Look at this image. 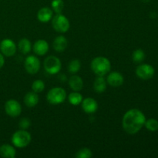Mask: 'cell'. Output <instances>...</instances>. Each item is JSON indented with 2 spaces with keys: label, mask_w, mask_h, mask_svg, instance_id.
<instances>
[{
  "label": "cell",
  "mask_w": 158,
  "mask_h": 158,
  "mask_svg": "<svg viewBox=\"0 0 158 158\" xmlns=\"http://www.w3.org/2000/svg\"><path fill=\"white\" fill-rule=\"evenodd\" d=\"M66 92L62 87H53L49 90L46 95V100L50 104H61L66 100Z\"/></svg>",
  "instance_id": "obj_4"
},
{
  "label": "cell",
  "mask_w": 158,
  "mask_h": 158,
  "mask_svg": "<svg viewBox=\"0 0 158 158\" xmlns=\"http://www.w3.org/2000/svg\"><path fill=\"white\" fill-rule=\"evenodd\" d=\"M155 73V69L151 65L143 63L138 66L136 69V75L143 80H151Z\"/></svg>",
  "instance_id": "obj_7"
},
{
  "label": "cell",
  "mask_w": 158,
  "mask_h": 158,
  "mask_svg": "<svg viewBox=\"0 0 158 158\" xmlns=\"http://www.w3.org/2000/svg\"><path fill=\"white\" fill-rule=\"evenodd\" d=\"M0 50L6 56H12L15 54L17 50V47L13 40L10 39H5L0 43Z\"/></svg>",
  "instance_id": "obj_10"
},
{
  "label": "cell",
  "mask_w": 158,
  "mask_h": 158,
  "mask_svg": "<svg viewBox=\"0 0 158 158\" xmlns=\"http://www.w3.org/2000/svg\"><path fill=\"white\" fill-rule=\"evenodd\" d=\"M16 155L15 148L10 144H2L0 147V156L5 158H14Z\"/></svg>",
  "instance_id": "obj_18"
},
{
  "label": "cell",
  "mask_w": 158,
  "mask_h": 158,
  "mask_svg": "<svg viewBox=\"0 0 158 158\" xmlns=\"http://www.w3.org/2000/svg\"><path fill=\"white\" fill-rule=\"evenodd\" d=\"M69 86L73 91L80 92L83 88V80L80 76L73 75L69 78Z\"/></svg>",
  "instance_id": "obj_17"
},
{
  "label": "cell",
  "mask_w": 158,
  "mask_h": 158,
  "mask_svg": "<svg viewBox=\"0 0 158 158\" xmlns=\"http://www.w3.org/2000/svg\"><path fill=\"white\" fill-rule=\"evenodd\" d=\"M32 44L28 39L23 38L19 40L18 43V48L23 54H28L32 49Z\"/></svg>",
  "instance_id": "obj_20"
},
{
  "label": "cell",
  "mask_w": 158,
  "mask_h": 158,
  "mask_svg": "<svg viewBox=\"0 0 158 158\" xmlns=\"http://www.w3.org/2000/svg\"><path fill=\"white\" fill-rule=\"evenodd\" d=\"M146 117L138 109H131L125 113L122 120V125L125 132L134 135L137 134L144 126Z\"/></svg>",
  "instance_id": "obj_1"
},
{
  "label": "cell",
  "mask_w": 158,
  "mask_h": 158,
  "mask_svg": "<svg viewBox=\"0 0 158 158\" xmlns=\"http://www.w3.org/2000/svg\"><path fill=\"white\" fill-rule=\"evenodd\" d=\"M51 6L52 11L56 13H62L64 9V2L63 0H52L51 2Z\"/></svg>",
  "instance_id": "obj_25"
},
{
  "label": "cell",
  "mask_w": 158,
  "mask_h": 158,
  "mask_svg": "<svg viewBox=\"0 0 158 158\" xmlns=\"http://www.w3.org/2000/svg\"><path fill=\"white\" fill-rule=\"evenodd\" d=\"M52 16H53V11L49 7L41 8L37 12V19L39 21L43 23L50 21Z\"/></svg>",
  "instance_id": "obj_14"
},
{
  "label": "cell",
  "mask_w": 158,
  "mask_h": 158,
  "mask_svg": "<svg viewBox=\"0 0 158 158\" xmlns=\"http://www.w3.org/2000/svg\"><path fill=\"white\" fill-rule=\"evenodd\" d=\"M90 67L96 75L104 77L110 71L111 63L106 57L97 56L92 60Z\"/></svg>",
  "instance_id": "obj_2"
},
{
  "label": "cell",
  "mask_w": 158,
  "mask_h": 158,
  "mask_svg": "<svg viewBox=\"0 0 158 158\" xmlns=\"http://www.w3.org/2000/svg\"><path fill=\"white\" fill-rule=\"evenodd\" d=\"M145 52L143 49H137L134 51L132 54V60L134 63H140L144 60Z\"/></svg>",
  "instance_id": "obj_23"
},
{
  "label": "cell",
  "mask_w": 158,
  "mask_h": 158,
  "mask_svg": "<svg viewBox=\"0 0 158 158\" xmlns=\"http://www.w3.org/2000/svg\"><path fill=\"white\" fill-rule=\"evenodd\" d=\"M5 64V59H4V56H3L2 53L0 52V69L4 66Z\"/></svg>",
  "instance_id": "obj_29"
},
{
  "label": "cell",
  "mask_w": 158,
  "mask_h": 158,
  "mask_svg": "<svg viewBox=\"0 0 158 158\" xmlns=\"http://www.w3.org/2000/svg\"><path fill=\"white\" fill-rule=\"evenodd\" d=\"M144 126L148 131L151 132H155L158 131V120L154 118L148 119L145 121Z\"/></svg>",
  "instance_id": "obj_24"
},
{
  "label": "cell",
  "mask_w": 158,
  "mask_h": 158,
  "mask_svg": "<svg viewBox=\"0 0 158 158\" xmlns=\"http://www.w3.org/2000/svg\"><path fill=\"white\" fill-rule=\"evenodd\" d=\"M67 45V39L65 36H63V35H58L53 40L52 47H53V49H55L56 52H63L66 49Z\"/></svg>",
  "instance_id": "obj_15"
},
{
  "label": "cell",
  "mask_w": 158,
  "mask_h": 158,
  "mask_svg": "<svg viewBox=\"0 0 158 158\" xmlns=\"http://www.w3.org/2000/svg\"><path fill=\"white\" fill-rule=\"evenodd\" d=\"M80 68H81V62L77 59L72 60L68 65V70L70 73L73 74H76L77 73H78Z\"/></svg>",
  "instance_id": "obj_22"
},
{
  "label": "cell",
  "mask_w": 158,
  "mask_h": 158,
  "mask_svg": "<svg viewBox=\"0 0 158 158\" xmlns=\"http://www.w3.org/2000/svg\"><path fill=\"white\" fill-rule=\"evenodd\" d=\"M5 110L11 117H17L21 114L22 106L17 100H9L5 104Z\"/></svg>",
  "instance_id": "obj_9"
},
{
  "label": "cell",
  "mask_w": 158,
  "mask_h": 158,
  "mask_svg": "<svg viewBox=\"0 0 158 158\" xmlns=\"http://www.w3.org/2000/svg\"><path fill=\"white\" fill-rule=\"evenodd\" d=\"M83 96L79 91H73L68 96L69 103L73 106H78L83 101Z\"/></svg>",
  "instance_id": "obj_21"
},
{
  "label": "cell",
  "mask_w": 158,
  "mask_h": 158,
  "mask_svg": "<svg viewBox=\"0 0 158 158\" xmlns=\"http://www.w3.org/2000/svg\"><path fill=\"white\" fill-rule=\"evenodd\" d=\"M45 89V83L43 80H34L33 83L32 84V89L34 92L37 93H41Z\"/></svg>",
  "instance_id": "obj_26"
},
{
  "label": "cell",
  "mask_w": 158,
  "mask_h": 158,
  "mask_svg": "<svg viewBox=\"0 0 158 158\" xmlns=\"http://www.w3.org/2000/svg\"><path fill=\"white\" fill-rule=\"evenodd\" d=\"M39 95L37 93L32 91V92H28L24 97V103L26 106L28 107H34L36 106L39 103Z\"/></svg>",
  "instance_id": "obj_16"
},
{
  "label": "cell",
  "mask_w": 158,
  "mask_h": 158,
  "mask_svg": "<svg viewBox=\"0 0 158 158\" xmlns=\"http://www.w3.org/2000/svg\"><path fill=\"white\" fill-rule=\"evenodd\" d=\"M24 66L26 72L29 74H36L40 69V61L35 56L30 55L25 60Z\"/></svg>",
  "instance_id": "obj_8"
},
{
  "label": "cell",
  "mask_w": 158,
  "mask_h": 158,
  "mask_svg": "<svg viewBox=\"0 0 158 158\" xmlns=\"http://www.w3.org/2000/svg\"><path fill=\"white\" fill-rule=\"evenodd\" d=\"M52 26L56 32L64 33L69 30L70 24L69 19L64 15L62 13H56V15L52 18Z\"/></svg>",
  "instance_id": "obj_5"
},
{
  "label": "cell",
  "mask_w": 158,
  "mask_h": 158,
  "mask_svg": "<svg viewBox=\"0 0 158 158\" xmlns=\"http://www.w3.org/2000/svg\"><path fill=\"white\" fill-rule=\"evenodd\" d=\"M82 109L86 114H94L98 110V103L97 100L91 97H87L82 101Z\"/></svg>",
  "instance_id": "obj_12"
},
{
  "label": "cell",
  "mask_w": 158,
  "mask_h": 158,
  "mask_svg": "<svg viewBox=\"0 0 158 158\" xmlns=\"http://www.w3.org/2000/svg\"><path fill=\"white\" fill-rule=\"evenodd\" d=\"M30 125H31V120H29V118H26V117L22 118L21 120H20L19 123V128L22 130H27L28 128L30 127Z\"/></svg>",
  "instance_id": "obj_28"
},
{
  "label": "cell",
  "mask_w": 158,
  "mask_h": 158,
  "mask_svg": "<svg viewBox=\"0 0 158 158\" xmlns=\"http://www.w3.org/2000/svg\"><path fill=\"white\" fill-rule=\"evenodd\" d=\"M93 154L90 149L87 148H83L82 149L79 150L76 154L77 158H89L92 157Z\"/></svg>",
  "instance_id": "obj_27"
},
{
  "label": "cell",
  "mask_w": 158,
  "mask_h": 158,
  "mask_svg": "<svg viewBox=\"0 0 158 158\" xmlns=\"http://www.w3.org/2000/svg\"><path fill=\"white\" fill-rule=\"evenodd\" d=\"M43 66L46 72L51 75H54L61 70L62 63L60 59L56 56H49L44 60Z\"/></svg>",
  "instance_id": "obj_6"
},
{
  "label": "cell",
  "mask_w": 158,
  "mask_h": 158,
  "mask_svg": "<svg viewBox=\"0 0 158 158\" xmlns=\"http://www.w3.org/2000/svg\"><path fill=\"white\" fill-rule=\"evenodd\" d=\"M124 82L123 76L117 71L110 73L106 77V83L113 87H118L123 85Z\"/></svg>",
  "instance_id": "obj_11"
},
{
  "label": "cell",
  "mask_w": 158,
  "mask_h": 158,
  "mask_svg": "<svg viewBox=\"0 0 158 158\" xmlns=\"http://www.w3.org/2000/svg\"><path fill=\"white\" fill-rule=\"evenodd\" d=\"M31 140V134L26 130L20 129L19 131H15L12 136V144L17 148H26L30 143Z\"/></svg>",
  "instance_id": "obj_3"
},
{
  "label": "cell",
  "mask_w": 158,
  "mask_h": 158,
  "mask_svg": "<svg viewBox=\"0 0 158 158\" xmlns=\"http://www.w3.org/2000/svg\"><path fill=\"white\" fill-rule=\"evenodd\" d=\"M106 80L102 76H97L94 83V89L96 93L101 94L106 89Z\"/></svg>",
  "instance_id": "obj_19"
},
{
  "label": "cell",
  "mask_w": 158,
  "mask_h": 158,
  "mask_svg": "<svg viewBox=\"0 0 158 158\" xmlns=\"http://www.w3.org/2000/svg\"><path fill=\"white\" fill-rule=\"evenodd\" d=\"M49 49V44L45 40H38L33 44V52L38 56H44L48 52Z\"/></svg>",
  "instance_id": "obj_13"
}]
</instances>
